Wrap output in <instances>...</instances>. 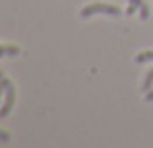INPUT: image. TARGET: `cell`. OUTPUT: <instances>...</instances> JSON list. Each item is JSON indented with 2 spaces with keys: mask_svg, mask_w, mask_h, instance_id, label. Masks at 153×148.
Returning <instances> with one entry per match:
<instances>
[{
  "mask_svg": "<svg viewBox=\"0 0 153 148\" xmlns=\"http://www.w3.org/2000/svg\"><path fill=\"white\" fill-rule=\"evenodd\" d=\"M93 14H108V16H120L122 14V10H120L118 6H114V4H89V6H85L82 10V18H89V16Z\"/></svg>",
  "mask_w": 153,
  "mask_h": 148,
  "instance_id": "1",
  "label": "cell"
},
{
  "mask_svg": "<svg viewBox=\"0 0 153 148\" xmlns=\"http://www.w3.org/2000/svg\"><path fill=\"white\" fill-rule=\"evenodd\" d=\"M6 94V98H4V103H2V107H0V119L2 117H8L10 115V111H12V107H14V101H16V90H14V86H8V90L4 92Z\"/></svg>",
  "mask_w": 153,
  "mask_h": 148,
  "instance_id": "2",
  "label": "cell"
},
{
  "mask_svg": "<svg viewBox=\"0 0 153 148\" xmlns=\"http://www.w3.org/2000/svg\"><path fill=\"white\" fill-rule=\"evenodd\" d=\"M18 53H19V49L14 47V45H6V47L0 45V59H2L4 55H10V57H12V55H18Z\"/></svg>",
  "mask_w": 153,
  "mask_h": 148,
  "instance_id": "3",
  "label": "cell"
},
{
  "mask_svg": "<svg viewBox=\"0 0 153 148\" xmlns=\"http://www.w3.org/2000/svg\"><path fill=\"white\" fill-rule=\"evenodd\" d=\"M151 86H153V68L147 72V76H146V80H143V84H142V90L143 92H149L151 90Z\"/></svg>",
  "mask_w": 153,
  "mask_h": 148,
  "instance_id": "4",
  "label": "cell"
},
{
  "mask_svg": "<svg viewBox=\"0 0 153 148\" xmlns=\"http://www.w3.org/2000/svg\"><path fill=\"white\" fill-rule=\"evenodd\" d=\"M146 61H153V51H146V53H140L136 57V62H146Z\"/></svg>",
  "mask_w": 153,
  "mask_h": 148,
  "instance_id": "5",
  "label": "cell"
},
{
  "mask_svg": "<svg viewBox=\"0 0 153 148\" xmlns=\"http://www.w3.org/2000/svg\"><path fill=\"white\" fill-rule=\"evenodd\" d=\"M10 80L8 78H4V74H2V70H0V95H2V92H6L8 90V86H10Z\"/></svg>",
  "mask_w": 153,
  "mask_h": 148,
  "instance_id": "6",
  "label": "cell"
},
{
  "mask_svg": "<svg viewBox=\"0 0 153 148\" xmlns=\"http://www.w3.org/2000/svg\"><path fill=\"white\" fill-rule=\"evenodd\" d=\"M142 4H143V0H130V8H128V12H126V14H128V16H130V14H134V12H136V8H140Z\"/></svg>",
  "mask_w": 153,
  "mask_h": 148,
  "instance_id": "7",
  "label": "cell"
},
{
  "mask_svg": "<svg viewBox=\"0 0 153 148\" xmlns=\"http://www.w3.org/2000/svg\"><path fill=\"white\" fill-rule=\"evenodd\" d=\"M140 12H142V14H140V16H142V20H147V16H149V8H147L146 2L140 6Z\"/></svg>",
  "mask_w": 153,
  "mask_h": 148,
  "instance_id": "8",
  "label": "cell"
},
{
  "mask_svg": "<svg viewBox=\"0 0 153 148\" xmlns=\"http://www.w3.org/2000/svg\"><path fill=\"white\" fill-rule=\"evenodd\" d=\"M0 140L8 142V140H10V133H8V131H0Z\"/></svg>",
  "mask_w": 153,
  "mask_h": 148,
  "instance_id": "9",
  "label": "cell"
},
{
  "mask_svg": "<svg viewBox=\"0 0 153 148\" xmlns=\"http://www.w3.org/2000/svg\"><path fill=\"white\" fill-rule=\"evenodd\" d=\"M146 101H153V90H149V92H147V94H146Z\"/></svg>",
  "mask_w": 153,
  "mask_h": 148,
  "instance_id": "10",
  "label": "cell"
}]
</instances>
